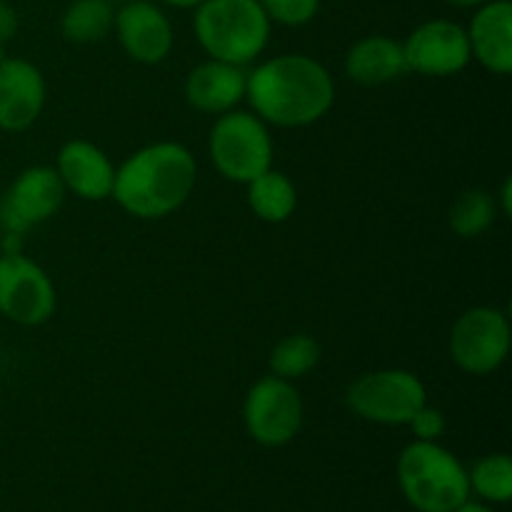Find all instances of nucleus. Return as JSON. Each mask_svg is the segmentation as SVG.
<instances>
[{"label": "nucleus", "mask_w": 512, "mask_h": 512, "mask_svg": "<svg viewBox=\"0 0 512 512\" xmlns=\"http://www.w3.org/2000/svg\"><path fill=\"white\" fill-rule=\"evenodd\" d=\"M245 100L265 125L305 128L333 108L335 83L328 68L310 55L283 53L250 70Z\"/></svg>", "instance_id": "obj_1"}, {"label": "nucleus", "mask_w": 512, "mask_h": 512, "mask_svg": "<svg viewBox=\"0 0 512 512\" xmlns=\"http://www.w3.org/2000/svg\"><path fill=\"white\" fill-rule=\"evenodd\" d=\"M198 183V163L185 145L163 140L135 150L115 168L110 198L128 215L160 220L183 208Z\"/></svg>", "instance_id": "obj_2"}, {"label": "nucleus", "mask_w": 512, "mask_h": 512, "mask_svg": "<svg viewBox=\"0 0 512 512\" xmlns=\"http://www.w3.org/2000/svg\"><path fill=\"white\" fill-rule=\"evenodd\" d=\"M193 30L213 60L245 68L270 40V18L258 0H203L195 5Z\"/></svg>", "instance_id": "obj_3"}, {"label": "nucleus", "mask_w": 512, "mask_h": 512, "mask_svg": "<svg viewBox=\"0 0 512 512\" xmlns=\"http://www.w3.org/2000/svg\"><path fill=\"white\" fill-rule=\"evenodd\" d=\"M398 485L418 512H453L470 500L468 468L438 443L405 445L398 458Z\"/></svg>", "instance_id": "obj_4"}, {"label": "nucleus", "mask_w": 512, "mask_h": 512, "mask_svg": "<svg viewBox=\"0 0 512 512\" xmlns=\"http://www.w3.org/2000/svg\"><path fill=\"white\" fill-rule=\"evenodd\" d=\"M210 160L230 183L248 185L273 168V138L253 110H228L218 115L208 138Z\"/></svg>", "instance_id": "obj_5"}, {"label": "nucleus", "mask_w": 512, "mask_h": 512, "mask_svg": "<svg viewBox=\"0 0 512 512\" xmlns=\"http://www.w3.org/2000/svg\"><path fill=\"white\" fill-rule=\"evenodd\" d=\"M345 403L358 418L378 425H408L428 403L423 380L403 368L373 370L345 390Z\"/></svg>", "instance_id": "obj_6"}, {"label": "nucleus", "mask_w": 512, "mask_h": 512, "mask_svg": "<svg viewBox=\"0 0 512 512\" xmlns=\"http://www.w3.org/2000/svg\"><path fill=\"white\" fill-rule=\"evenodd\" d=\"M512 343L510 318L493 305L470 308L455 320L450 330V358L463 373L485 378L508 360Z\"/></svg>", "instance_id": "obj_7"}, {"label": "nucleus", "mask_w": 512, "mask_h": 512, "mask_svg": "<svg viewBox=\"0 0 512 512\" xmlns=\"http://www.w3.org/2000/svg\"><path fill=\"white\" fill-rule=\"evenodd\" d=\"M305 405L298 388L278 375H265L250 385L243 403V423L263 448H283L303 428Z\"/></svg>", "instance_id": "obj_8"}, {"label": "nucleus", "mask_w": 512, "mask_h": 512, "mask_svg": "<svg viewBox=\"0 0 512 512\" xmlns=\"http://www.w3.org/2000/svg\"><path fill=\"white\" fill-rule=\"evenodd\" d=\"M58 308L50 275L20 250L0 255V315L23 328L48 323Z\"/></svg>", "instance_id": "obj_9"}, {"label": "nucleus", "mask_w": 512, "mask_h": 512, "mask_svg": "<svg viewBox=\"0 0 512 512\" xmlns=\"http://www.w3.org/2000/svg\"><path fill=\"white\" fill-rule=\"evenodd\" d=\"M405 68L428 78H448L463 73L470 65L468 33L453 20L435 18L420 23L403 40Z\"/></svg>", "instance_id": "obj_10"}, {"label": "nucleus", "mask_w": 512, "mask_h": 512, "mask_svg": "<svg viewBox=\"0 0 512 512\" xmlns=\"http://www.w3.org/2000/svg\"><path fill=\"white\" fill-rule=\"evenodd\" d=\"M65 200V185L58 170L50 165L25 168L5 193L0 205V220L10 235L25 233L33 225L53 218Z\"/></svg>", "instance_id": "obj_11"}, {"label": "nucleus", "mask_w": 512, "mask_h": 512, "mask_svg": "<svg viewBox=\"0 0 512 512\" xmlns=\"http://www.w3.org/2000/svg\"><path fill=\"white\" fill-rule=\"evenodd\" d=\"M113 30L125 55L143 65L163 63L175 43L168 15L150 0H125L115 10Z\"/></svg>", "instance_id": "obj_12"}, {"label": "nucleus", "mask_w": 512, "mask_h": 512, "mask_svg": "<svg viewBox=\"0 0 512 512\" xmlns=\"http://www.w3.org/2000/svg\"><path fill=\"white\" fill-rule=\"evenodd\" d=\"M45 108V78L25 58H0V130L23 133Z\"/></svg>", "instance_id": "obj_13"}, {"label": "nucleus", "mask_w": 512, "mask_h": 512, "mask_svg": "<svg viewBox=\"0 0 512 512\" xmlns=\"http://www.w3.org/2000/svg\"><path fill=\"white\" fill-rule=\"evenodd\" d=\"M55 170L65 185V193L78 195L80 200H108L113 195L115 165L108 155L90 140H68L58 150Z\"/></svg>", "instance_id": "obj_14"}, {"label": "nucleus", "mask_w": 512, "mask_h": 512, "mask_svg": "<svg viewBox=\"0 0 512 512\" xmlns=\"http://www.w3.org/2000/svg\"><path fill=\"white\" fill-rule=\"evenodd\" d=\"M470 55L493 75L512 73V3L485 0L465 28Z\"/></svg>", "instance_id": "obj_15"}, {"label": "nucleus", "mask_w": 512, "mask_h": 512, "mask_svg": "<svg viewBox=\"0 0 512 512\" xmlns=\"http://www.w3.org/2000/svg\"><path fill=\"white\" fill-rule=\"evenodd\" d=\"M245 83H248V73L240 65L210 58L190 70L183 93L190 108L198 113L223 115L243 103Z\"/></svg>", "instance_id": "obj_16"}, {"label": "nucleus", "mask_w": 512, "mask_h": 512, "mask_svg": "<svg viewBox=\"0 0 512 512\" xmlns=\"http://www.w3.org/2000/svg\"><path fill=\"white\" fill-rule=\"evenodd\" d=\"M345 75L353 83L373 88L398 80L405 73L403 43L388 38V35H368L358 43L350 45L345 53Z\"/></svg>", "instance_id": "obj_17"}, {"label": "nucleus", "mask_w": 512, "mask_h": 512, "mask_svg": "<svg viewBox=\"0 0 512 512\" xmlns=\"http://www.w3.org/2000/svg\"><path fill=\"white\" fill-rule=\"evenodd\" d=\"M248 205L265 223H285L298 208V190L288 175L270 168L248 183Z\"/></svg>", "instance_id": "obj_18"}, {"label": "nucleus", "mask_w": 512, "mask_h": 512, "mask_svg": "<svg viewBox=\"0 0 512 512\" xmlns=\"http://www.w3.org/2000/svg\"><path fill=\"white\" fill-rule=\"evenodd\" d=\"M115 23L113 3L105 0H73L60 18V33L78 45L100 43L110 35Z\"/></svg>", "instance_id": "obj_19"}, {"label": "nucleus", "mask_w": 512, "mask_h": 512, "mask_svg": "<svg viewBox=\"0 0 512 512\" xmlns=\"http://www.w3.org/2000/svg\"><path fill=\"white\" fill-rule=\"evenodd\" d=\"M498 218V203L488 190L470 188L453 200L448 210V223L460 238H478Z\"/></svg>", "instance_id": "obj_20"}, {"label": "nucleus", "mask_w": 512, "mask_h": 512, "mask_svg": "<svg viewBox=\"0 0 512 512\" xmlns=\"http://www.w3.org/2000/svg\"><path fill=\"white\" fill-rule=\"evenodd\" d=\"M320 363V345L318 340L305 333L288 335L280 340L270 353V373L283 380L305 378L315 365Z\"/></svg>", "instance_id": "obj_21"}, {"label": "nucleus", "mask_w": 512, "mask_h": 512, "mask_svg": "<svg viewBox=\"0 0 512 512\" xmlns=\"http://www.w3.org/2000/svg\"><path fill=\"white\" fill-rule=\"evenodd\" d=\"M470 493H478L485 503L505 505L512 498V460L505 453H490L468 470Z\"/></svg>", "instance_id": "obj_22"}, {"label": "nucleus", "mask_w": 512, "mask_h": 512, "mask_svg": "<svg viewBox=\"0 0 512 512\" xmlns=\"http://www.w3.org/2000/svg\"><path fill=\"white\" fill-rule=\"evenodd\" d=\"M258 3L263 5L270 23L288 25V28L308 25L320 10V0H258Z\"/></svg>", "instance_id": "obj_23"}, {"label": "nucleus", "mask_w": 512, "mask_h": 512, "mask_svg": "<svg viewBox=\"0 0 512 512\" xmlns=\"http://www.w3.org/2000/svg\"><path fill=\"white\" fill-rule=\"evenodd\" d=\"M445 415L440 408L425 403L418 413L413 415V420L408 423V428L413 430L415 440H425V443H438L445 433Z\"/></svg>", "instance_id": "obj_24"}, {"label": "nucleus", "mask_w": 512, "mask_h": 512, "mask_svg": "<svg viewBox=\"0 0 512 512\" xmlns=\"http://www.w3.org/2000/svg\"><path fill=\"white\" fill-rule=\"evenodd\" d=\"M18 30V15L5 0H0V58H5V43L15 35Z\"/></svg>", "instance_id": "obj_25"}, {"label": "nucleus", "mask_w": 512, "mask_h": 512, "mask_svg": "<svg viewBox=\"0 0 512 512\" xmlns=\"http://www.w3.org/2000/svg\"><path fill=\"white\" fill-rule=\"evenodd\" d=\"M495 203H498V213H503L505 218H510L512 213V180L505 178L500 185V193L495 195Z\"/></svg>", "instance_id": "obj_26"}, {"label": "nucleus", "mask_w": 512, "mask_h": 512, "mask_svg": "<svg viewBox=\"0 0 512 512\" xmlns=\"http://www.w3.org/2000/svg\"><path fill=\"white\" fill-rule=\"evenodd\" d=\"M453 512H495V510L490 508V505H485V503H475V500H465V503L460 505V508H455Z\"/></svg>", "instance_id": "obj_27"}, {"label": "nucleus", "mask_w": 512, "mask_h": 512, "mask_svg": "<svg viewBox=\"0 0 512 512\" xmlns=\"http://www.w3.org/2000/svg\"><path fill=\"white\" fill-rule=\"evenodd\" d=\"M160 3L173 5V8H180V10H193L195 5H200L203 0H160Z\"/></svg>", "instance_id": "obj_28"}, {"label": "nucleus", "mask_w": 512, "mask_h": 512, "mask_svg": "<svg viewBox=\"0 0 512 512\" xmlns=\"http://www.w3.org/2000/svg\"><path fill=\"white\" fill-rule=\"evenodd\" d=\"M443 3L455 5V8H478V5H483L485 0H443Z\"/></svg>", "instance_id": "obj_29"}, {"label": "nucleus", "mask_w": 512, "mask_h": 512, "mask_svg": "<svg viewBox=\"0 0 512 512\" xmlns=\"http://www.w3.org/2000/svg\"><path fill=\"white\" fill-rule=\"evenodd\" d=\"M105 3H125V0H105Z\"/></svg>", "instance_id": "obj_30"}]
</instances>
